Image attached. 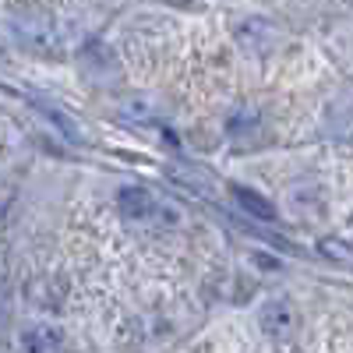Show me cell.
<instances>
[{
	"instance_id": "3",
	"label": "cell",
	"mask_w": 353,
	"mask_h": 353,
	"mask_svg": "<svg viewBox=\"0 0 353 353\" xmlns=\"http://www.w3.org/2000/svg\"><path fill=\"white\" fill-rule=\"evenodd\" d=\"M258 325L265 336H290L293 329H297V307H293L286 297H272V301H265V307L258 311Z\"/></svg>"
},
{
	"instance_id": "1",
	"label": "cell",
	"mask_w": 353,
	"mask_h": 353,
	"mask_svg": "<svg viewBox=\"0 0 353 353\" xmlns=\"http://www.w3.org/2000/svg\"><path fill=\"white\" fill-rule=\"evenodd\" d=\"M14 39L25 46V50H32L39 57H57L64 50V32H61V25H57L50 14L43 11H18L14 21Z\"/></svg>"
},
{
	"instance_id": "9",
	"label": "cell",
	"mask_w": 353,
	"mask_h": 353,
	"mask_svg": "<svg viewBox=\"0 0 353 353\" xmlns=\"http://www.w3.org/2000/svg\"><path fill=\"white\" fill-rule=\"evenodd\" d=\"M226 131H230L233 138H248V134H254V131H258V113H251V110L233 113L230 121H226Z\"/></svg>"
},
{
	"instance_id": "8",
	"label": "cell",
	"mask_w": 353,
	"mask_h": 353,
	"mask_svg": "<svg viewBox=\"0 0 353 353\" xmlns=\"http://www.w3.org/2000/svg\"><path fill=\"white\" fill-rule=\"evenodd\" d=\"M36 106H39V113H43L46 121H50V124H53L57 131H61V134H64L68 141H81V128H78V124L71 121V117H68V113H64L61 106H53V103H36Z\"/></svg>"
},
{
	"instance_id": "7",
	"label": "cell",
	"mask_w": 353,
	"mask_h": 353,
	"mask_svg": "<svg viewBox=\"0 0 353 353\" xmlns=\"http://www.w3.org/2000/svg\"><path fill=\"white\" fill-rule=\"evenodd\" d=\"M233 198H237L244 209H248V216H254V219H261V223H272V219H276V205L265 198V194H258V191H251V188H244V184H233Z\"/></svg>"
},
{
	"instance_id": "11",
	"label": "cell",
	"mask_w": 353,
	"mask_h": 353,
	"mask_svg": "<svg viewBox=\"0 0 353 353\" xmlns=\"http://www.w3.org/2000/svg\"><path fill=\"white\" fill-rule=\"evenodd\" d=\"M0 301H4V297H0Z\"/></svg>"
},
{
	"instance_id": "6",
	"label": "cell",
	"mask_w": 353,
	"mask_h": 353,
	"mask_svg": "<svg viewBox=\"0 0 353 353\" xmlns=\"http://www.w3.org/2000/svg\"><path fill=\"white\" fill-rule=\"evenodd\" d=\"M21 346H25V353H61L64 332L53 329V325H32V329H25Z\"/></svg>"
},
{
	"instance_id": "2",
	"label": "cell",
	"mask_w": 353,
	"mask_h": 353,
	"mask_svg": "<svg viewBox=\"0 0 353 353\" xmlns=\"http://www.w3.org/2000/svg\"><path fill=\"white\" fill-rule=\"evenodd\" d=\"M117 212H121L128 223H152L166 209L159 205V198L149 188H121L117 191Z\"/></svg>"
},
{
	"instance_id": "10",
	"label": "cell",
	"mask_w": 353,
	"mask_h": 353,
	"mask_svg": "<svg viewBox=\"0 0 353 353\" xmlns=\"http://www.w3.org/2000/svg\"><path fill=\"white\" fill-rule=\"evenodd\" d=\"M321 251H325L332 261H343V265H350L353 269V244H346V241H336V237H329L325 244H321Z\"/></svg>"
},
{
	"instance_id": "5",
	"label": "cell",
	"mask_w": 353,
	"mask_h": 353,
	"mask_svg": "<svg viewBox=\"0 0 353 353\" xmlns=\"http://www.w3.org/2000/svg\"><path fill=\"white\" fill-rule=\"evenodd\" d=\"M166 176H170L173 184L191 188V191H205V194L216 188L212 173H209V170H201V166H191V163H170V166H166Z\"/></svg>"
},
{
	"instance_id": "4",
	"label": "cell",
	"mask_w": 353,
	"mask_h": 353,
	"mask_svg": "<svg viewBox=\"0 0 353 353\" xmlns=\"http://www.w3.org/2000/svg\"><path fill=\"white\" fill-rule=\"evenodd\" d=\"M81 68L92 78H99V81H110L113 71H117V57H113V50L106 43L92 39V43H85V50H81Z\"/></svg>"
}]
</instances>
